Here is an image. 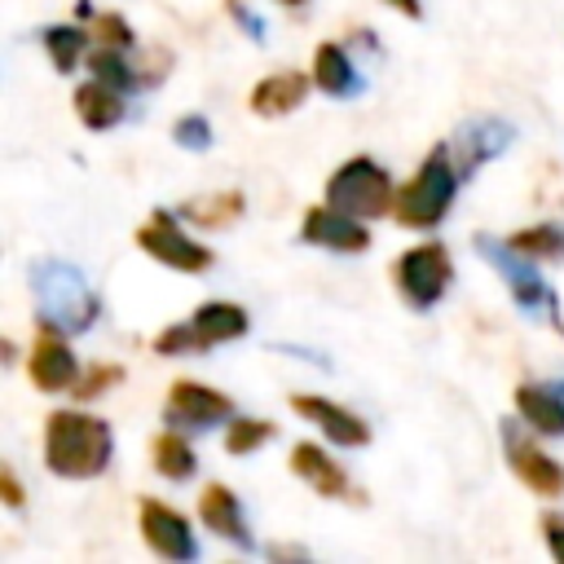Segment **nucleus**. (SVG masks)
<instances>
[{
	"instance_id": "obj_1",
	"label": "nucleus",
	"mask_w": 564,
	"mask_h": 564,
	"mask_svg": "<svg viewBox=\"0 0 564 564\" xmlns=\"http://www.w3.org/2000/svg\"><path fill=\"white\" fill-rule=\"evenodd\" d=\"M115 454L110 423L84 410H53L44 423V463L53 476L66 480H93L106 471Z\"/></svg>"
},
{
	"instance_id": "obj_2",
	"label": "nucleus",
	"mask_w": 564,
	"mask_h": 564,
	"mask_svg": "<svg viewBox=\"0 0 564 564\" xmlns=\"http://www.w3.org/2000/svg\"><path fill=\"white\" fill-rule=\"evenodd\" d=\"M31 286H35V304L53 330H88L93 326L97 295L79 269L62 264V260H40L31 269Z\"/></svg>"
},
{
	"instance_id": "obj_3",
	"label": "nucleus",
	"mask_w": 564,
	"mask_h": 564,
	"mask_svg": "<svg viewBox=\"0 0 564 564\" xmlns=\"http://www.w3.org/2000/svg\"><path fill=\"white\" fill-rule=\"evenodd\" d=\"M458 181H463V176H458V167L449 163V150L436 145V150L423 159V167L397 189V203H392L397 220L410 225V229H432L436 220H445Z\"/></svg>"
},
{
	"instance_id": "obj_4",
	"label": "nucleus",
	"mask_w": 564,
	"mask_h": 564,
	"mask_svg": "<svg viewBox=\"0 0 564 564\" xmlns=\"http://www.w3.org/2000/svg\"><path fill=\"white\" fill-rule=\"evenodd\" d=\"M251 317L247 308L229 304V300H212L203 308H194V317L185 326H167L154 335V352L163 357H176V352H189V348H212V344H229L238 335H247Z\"/></svg>"
},
{
	"instance_id": "obj_5",
	"label": "nucleus",
	"mask_w": 564,
	"mask_h": 564,
	"mask_svg": "<svg viewBox=\"0 0 564 564\" xmlns=\"http://www.w3.org/2000/svg\"><path fill=\"white\" fill-rule=\"evenodd\" d=\"M326 203L348 212V216H388L397 194H392L388 172L375 159H348L326 181Z\"/></svg>"
},
{
	"instance_id": "obj_6",
	"label": "nucleus",
	"mask_w": 564,
	"mask_h": 564,
	"mask_svg": "<svg viewBox=\"0 0 564 564\" xmlns=\"http://www.w3.org/2000/svg\"><path fill=\"white\" fill-rule=\"evenodd\" d=\"M454 278V264H449V251L441 242H423V247H410L401 260H397V291L405 295L410 308H432L445 286Z\"/></svg>"
},
{
	"instance_id": "obj_7",
	"label": "nucleus",
	"mask_w": 564,
	"mask_h": 564,
	"mask_svg": "<svg viewBox=\"0 0 564 564\" xmlns=\"http://www.w3.org/2000/svg\"><path fill=\"white\" fill-rule=\"evenodd\" d=\"M137 247H141L145 256H154V260L181 269V273H203V269L212 264V251L198 247L194 238H185L172 212H154V216L137 229Z\"/></svg>"
},
{
	"instance_id": "obj_8",
	"label": "nucleus",
	"mask_w": 564,
	"mask_h": 564,
	"mask_svg": "<svg viewBox=\"0 0 564 564\" xmlns=\"http://www.w3.org/2000/svg\"><path fill=\"white\" fill-rule=\"evenodd\" d=\"M476 251L507 278V286H511V295H516V304L524 308V313H538V308H546L551 317H555V300H551V291H546V282L533 273V264H529V256H520L511 242H494V238H485V234H476Z\"/></svg>"
},
{
	"instance_id": "obj_9",
	"label": "nucleus",
	"mask_w": 564,
	"mask_h": 564,
	"mask_svg": "<svg viewBox=\"0 0 564 564\" xmlns=\"http://www.w3.org/2000/svg\"><path fill=\"white\" fill-rule=\"evenodd\" d=\"M137 520H141V538H145L150 551H159L163 560H194V555H198V542H194V533H189V524H185L181 511H172V507L145 498V502L137 507Z\"/></svg>"
},
{
	"instance_id": "obj_10",
	"label": "nucleus",
	"mask_w": 564,
	"mask_h": 564,
	"mask_svg": "<svg viewBox=\"0 0 564 564\" xmlns=\"http://www.w3.org/2000/svg\"><path fill=\"white\" fill-rule=\"evenodd\" d=\"M234 401L198 379H176L167 388V423H181V427H207L216 419H229Z\"/></svg>"
},
{
	"instance_id": "obj_11",
	"label": "nucleus",
	"mask_w": 564,
	"mask_h": 564,
	"mask_svg": "<svg viewBox=\"0 0 564 564\" xmlns=\"http://www.w3.org/2000/svg\"><path fill=\"white\" fill-rule=\"evenodd\" d=\"M502 441H507V458H511V471H516V476L529 485V494H542V498H555V494H564V467H560L551 454H542L538 445H529V441L516 432V423H507Z\"/></svg>"
},
{
	"instance_id": "obj_12",
	"label": "nucleus",
	"mask_w": 564,
	"mask_h": 564,
	"mask_svg": "<svg viewBox=\"0 0 564 564\" xmlns=\"http://www.w3.org/2000/svg\"><path fill=\"white\" fill-rule=\"evenodd\" d=\"M300 234H304V242H317V247H330V251H366L370 247L366 225H357L348 212H339L330 203L326 207H308Z\"/></svg>"
},
{
	"instance_id": "obj_13",
	"label": "nucleus",
	"mask_w": 564,
	"mask_h": 564,
	"mask_svg": "<svg viewBox=\"0 0 564 564\" xmlns=\"http://www.w3.org/2000/svg\"><path fill=\"white\" fill-rule=\"evenodd\" d=\"M26 370H31V383H35L40 392H62V388H75V352H70V348H66V344H62L53 330L35 335Z\"/></svg>"
},
{
	"instance_id": "obj_14",
	"label": "nucleus",
	"mask_w": 564,
	"mask_h": 564,
	"mask_svg": "<svg viewBox=\"0 0 564 564\" xmlns=\"http://www.w3.org/2000/svg\"><path fill=\"white\" fill-rule=\"evenodd\" d=\"M291 467H295V476H300L313 494H322V498H352V485H348L344 467H339L326 449H317L313 441H300V445L291 449Z\"/></svg>"
},
{
	"instance_id": "obj_15",
	"label": "nucleus",
	"mask_w": 564,
	"mask_h": 564,
	"mask_svg": "<svg viewBox=\"0 0 564 564\" xmlns=\"http://www.w3.org/2000/svg\"><path fill=\"white\" fill-rule=\"evenodd\" d=\"M291 405H295V414H304V419H313L335 445H366L370 441V427L352 414V410H344V405H335V401H326V397H291Z\"/></svg>"
},
{
	"instance_id": "obj_16",
	"label": "nucleus",
	"mask_w": 564,
	"mask_h": 564,
	"mask_svg": "<svg viewBox=\"0 0 564 564\" xmlns=\"http://www.w3.org/2000/svg\"><path fill=\"white\" fill-rule=\"evenodd\" d=\"M516 132H511V123H502V119H471V123H463L458 128V176H467L471 167H480L485 159H494V154H502L507 150V141H511Z\"/></svg>"
},
{
	"instance_id": "obj_17",
	"label": "nucleus",
	"mask_w": 564,
	"mask_h": 564,
	"mask_svg": "<svg viewBox=\"0 0 564 564\" xmlns=\"http://www.w3.org/2000/svg\"><path fill=\"white\" fill-rule=\"evenodd\" d=\"M198 516H203V524H207L216 538L238 542V546H251V533H247V524H242V511H238V498L229 494V485H207V489L198 494Z\"/></svg>"
},
{
	"instance_id": "obj_18",
	"label": "nucleus",
	"mask_w": 564,
	"mask_h": 564,
	"mask_svg": "<svg viewBox=\"0 0 564 564\" xmlns=\"http://www.w3.org/2000/svg\"><path fill=\"white\" fill-rule=\"evenodd\" d=\"M75 115H79L93 132H106V128H115V123L123 119V93L93 75L88 84L75 88Z\"/></svg>"
},
{
	"instance_id": "obj_19",
	"label": "nucleus",
	"mask_w": 564,
	"mask_h": 564,
	"mask_svg": "<svg viewBox=\"0 0 564 564\" xmlns=\"http://www.w3.org/2000/svg\"><path fill=\"white\" fill-rule=\"evenodd\" d=\"M516 410L529 427L546 432V436H564V397L542 388V383H520L516 388Z\"/></svg>"
},
{
	"instance_id": "obj_20",
	"label": "nucleus",
	"mask_w": 564,
	"mask_h": 564,
	"mask_svg": "<svg viewBox=\"0 0 564 564\" xmlns=\"http://www.w3.org/2000/svg\"><path fill=\"white\" fill-rule=\"evenodd\" d=\"M308 93V79L295 75V70H278V75H264L256 88H251V110L256 115H286L304 101Z\"/></svg>"
},
{
	"instance_id": "obj_21",
	"label": "nucleus",
	"mask_w": 564,
	"mask_h": 564,
	"mask_svg": "<svg viewBox=\"0 0 564 564\" xmlns=\"http://www.w3.org/2000/svg\"><path fill=\"white\" fill-rule=\"evenodd\" d=\"M313 84L330 97H348L357 93V75H352V62L344 57L339 44H317L313 53Z\"/></svg>"
},
{
	"instance_id": "obj_22",
	"label": "nucleus",
	"mask_w": 564,
	"mask_h": 564,
	"mask_svg": "<svg viewBox=\"0 0 564 564\" xmlns=\"http://www.w3.org/2000/svg\"><path fill=\"white\" fill-rule=\"evenodd\" d=\"M242 212V194L238 189H225V194H207V198H189L181 207V216L189 225H203V229H220V225H234Z\"/></svg>"
},
{
	"instance_id": "obj_23",
	"label": "nucleus",
	"mask_w": 564,
	"mask_h": 564,
	"mask_svg": "<svg viewBox=\"0 0 564 564\" xmlns=\"http://www.w3.org/2000/svg\"><path fill=\"white\" fill-rule=\"evenodd\" d=\"M150 454H154L159 476H167V480H189V476H194V467H198L194 449H189L176 432H159V436H154V445H150Z\"/></svg>"
},
{
	"instance_id": "obj_24",
	"label": "nucleus",
	"mask_w": 564,
	"mask_h": 564,
	"mask_svg": "<svg viewBox=\"0 0 564 564\" xmlns=\"http://www.w3.org/2000/svg\"><path fill=\"white\" fill-rule=\"evenodd\" d=\"M520 256L529 260H564V234L555 225H533V229H520L507 238Z\"/></svg>"
},
{
	"instance_id": "obj_25",
	"label": "nucleus",
	"mask_w": 564,
	"mask_h": 564,
	"mask_svg": "<svg viewBox=\"0 0 564 564\" xmlns=\"http://www.w3.org/2000/svg\"><path fill=\"white\" fill-rule=\"evenodd\" d=\"M44 48H48L57 70H70L79 62V53H84V31L79 26H48L44 31Z\"/></svg>"
},
{
	"instance_id": "obj_26",
	"label": "nucleus",
	"mask_w": 564,
	"mask_h": 564,
	"mask_svg": "<svg viewBox=\"0 0 564 564\" xmlns=\"http://www.w3.org/2000/svg\"><path fill=\"white\" fill-rule=\"evenodd\" d=\"M119 53H123V48H110V44H106V48H97V53L88 57V70H93L97 79H106L110 88H119V93H123V88H132V84H137V75H132V66H128Z\"/></svg>"
},
{
	"instance_id": "obj_27",
	"label": "nucleus",
	"mask_w": 564,
	"mask_h": 564,
	"mask_svg": "<svg viewBox=\"0 0 564 564\" xmlns=\"http://www.w3.org/2000/svg\"><path fill=\"white\" fill-rule=\"evenodd\" d=\"M269 436H273V423H269V419H234L229 432H225V449H229V454H251V449H260Z\"/></svg>"
},
{
	"instance_id": "obj_28",
	"label": "nucleus",
	"mask_w": 564,
	"mask_h": 564,
	"mask_svg": "<svg viewBox=\"0 0 564 564\" xmlns=\"http://www.w3.org/2000/svg\"><path fill=\"white\" fill-rule=\"evenodd\" d=\"M172 137H176L185 150H207V145H212V123H207L203 115H185V119H176Z\"/></svg>"
},
{
	"instance_id": "obj_29",
	"label": "nucleus",
	"mask_w": 564,
	"mask_h": 564,
	"mask_svg": "<svg viewBox=\"0 0 564 564\" xmlns=\"http://www.w3.org/2000/svg\"><path fill=\"white\" fill-rule=\"evenodd\" d=\"M119 379H123L119 366H93L84 379H75V397H97V392H106V388L119 383Z\"/></svg>"
},
{
	"instance_id": "obj_30",
	"label": "nucleus",
	"mask_w": 564,
	"mask_h": 564,
	"mask_svg": "<svg viewBox=\"0 0 564 564\" xmlns=\"http://www.w3.org/2000/svg\"><path fill=\"white\" fill-rule=\"evenodd\" d=\"M97 31H101V44H110V48H128L132 44V31H128V22L119 13H101Z\"/></svg>"
},
{
	"instance_id": "obj_31",
	"label": "nucleus",
	"mask_w": 564,
	"mask_h": 564,
	"mask_svg": "<svg viewBox=\"0 0 564 564\" xmlns=\"http://www.w3.org/2000/svg\"><path fill=\"white\" fill-rule=\"evenodd\" d=\"M542 533L555 560H564V516H542Z\"/></svg>"
},
{
	"instance_id": "obj_32",
	"label": "nucleus",
	"mask_w": 564,
	"mask_h": 564,
	"mask_svg": "<svg viewBox=\"0 0 564 564\" xmlns=\"http://www.w3.org/2000/svg\"><path fill=\"white\" fill-rule=\"evenodd\" d=\"M0 494H4V502H9V507H22V485H18L13 467H4V471H0Z\"/></svg>"
},
{
	"instance_id": "obj_33",
	"label": "nucleus",
	"mask_w": 564,
	"mask_h": 564,
	"mask_svg": "<svg viewBox=\"0 0 564 564\" xmlns=\"http://www.w3.org/2000/svg\"><path fill=\"white\" fill-rule=\"evenodd\" d=\"M383 4H392L397 13H405V18H419L423 13V4L419 0H383Z\"/></svg>"
},
{
	"instance_id": "obj_34",
	"label": "nucleus",
	"mask_w": 564,
	"mask_h": 564,
	"mask_svg": "<svg viewBox=\"0 0 564 564\" xmlns=\"http://www.w3.org/2000/svg\"><path fill=\"white\" fill-rule=\"evenodd\" d=\"M282 4H304V0H282Z\"/></svg>"
}]
</instances>
